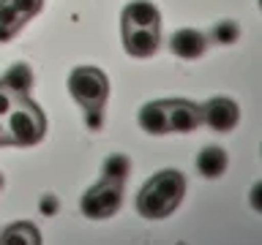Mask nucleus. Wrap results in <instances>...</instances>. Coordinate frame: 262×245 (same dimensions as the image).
Returning a JSON list of instances; mask_svg holds the SVG:
<instances>
[{
    "mask_svg": "<svg viewBox=\"0 0 262 245\" xmlns=\"http://www.w3.org/2000/svg\"><path fill=\"white\" fill-rule=\"evenodd\" d=\"M28 22L8 0H0V41H11L16 33L22 30V24Z\"/></svg>",
    "mask_w": 262,
    "mask_h": 245,
    "instance_id": "2eb2a0df",
    "label": "nucleus"
},
{
    "mask_svg": "<svg viewBox=\"0 0 262 245\" xmlns=\"http://www.w3.org/2000/svg\"><path fill=\"white\" fill-rule=\"evenodd\" d=\"M16 11H19L25 19H30V16H36L41 11V6H44V0H8Z\"/></svg>",
    "mask_w": 262,
    "mask_h": 245,
    "instance_id": "f3484780",
    "label": "nucleus"
},
{
    "mask_svg": "<svg viewBox=\"0 0 262 245\" xmlns=\"http://www.w3.org/2000/svg\"><path fill=\"white\" fill-rule=\"evenodd\" d=\"M186 193V177L178 169H161L153 177H147V183L139 188L137 193V210L142 218L159 220L167 218L178 210V204L183 202Z\"/></svg>",
    "mask_w": 262,
    "mask_h": 245,
    "instance_id": "f257e3e1",
    "label": "nucleus"
},
{
    "mask_svg": "<svg viewBox=\"0 0 262 245\" xmlns=\"http://www.w3.org/2000/svg\"><path fill=\"white\" fill-rule=\"evenodd\" d=\"M202 122L213 131H219V134H227V131H232L237 122H241V109H237V104L232 98H210L208 104L202 106Z\"/></svg>",
    "mask_w": 262,
    "mask_h": 245,
    "instance_id": "39448f33",
    "label": "nucleus"
},
{
    "mask_svg": "<svg viewBox=\"0 0 262 245\" xmlns=\"http://www.w3.org/2000/svg\"><path fill=\"white\" fill-rule=\"evenodd\" d=\"M85 126L90 131H101V126H104V106H88L85 109Z\"/></svg>",
    "mask_w": 262,
    "mask_h": 245,
    "instance_id": "a211bd4d",
    "label": "nucleus"
},
{
    "mask_svg": "<svg viewBox=\"0 0 262 245\" xmlns=\"http://www.w3.org/2000/svg\"><path fill=\"white\" fill-rule=\"evenodd\" d=\"M208 49V36L194 28H180L169 36V52L183 57V60H196Z\"/></svg>",
    "mask_w": 262,
    "mask_h": 245,
    "instance_id": "0eeeda50",
    "label": "nucleus"
},
{
    "mask_svg": "<svg viewBox=\"0 0 262 245\" xmlns=\"http://www.w3.org/2000/svg\"><path fill=\"white\" fill-rule=\"evenodd\" d=\"M257 3H259V11H262V0H257Z\"/></svg>",
    "mask_w": 262,
    "mask_h": 245,
    "instance_id": "b1692460",
    "label": "nucleus"
},
{
    "mask_svg": "<svg viewBox=\"0 0 262 245\" xmlns=\"http://www.w3.org/2000/svg\"><path fill=\"white\" fill-rule=\"evenodd\" d=\"M57 210H60V202H57L55 193H44L38 199V212H41V215L52 218V215H57Z\"/></svg>",
    "mask_w": 262,
    "mask_h": 245,
    "instance_id": "6ab92c4d",
    "label": "nucleus"
},
{
    "mask_svg": "<svg viewBox=\"0 0 262 245\" xmlns=\"http://www.w3.org/2000/svg\"><path fill=\"white\" fill-rule=\"evenodd\" d=\"M14 101H16V95L8 93L6 87H0V117H3V120H6V114L14 109Z\"/></svg>",
    "mask_w": 262,
    "mask_h": 245,
    "instance_id": "aec40b11",
    "label": "nucleus"
},
{
    "mask_svg": "<svg viewBox=\"0 0 262 245\" xmlns=\"http://www.w3.org/2000/svg\"><path fill=\"white\" fill-rule=\"evenodd\" d=\"M6 134L11 144H36L47 134V120L41 109L33 101H28V95L16 98L14 109L6 114Z\"/></svg>",
    "mask_w": 262,
    "mask_h": 245,
    "instance_id": "f03ea898",
    "label": "nucleus"
},
{
    "mask_svg": "<svg viewBox=\"0 0 262 245\" xmlns=\"http://www.w3.org/2000/svg\"><path fill=\"white\" fill-rule=\"evenodd\" d=\"M120 204H123V183L101 180V183H96L93 188L85 191V196L79 202V210L85 218L104 220V218H112L120 210Z\"/></svg>",
    "mask_w": 262,
    "mask_h": 245,
    "instance_id": "20e7f679",
    "label": "nucleus"
},
{
    "mask_svg": "<svg viewBox=\"0 0 262 245\" xmlns=\"http://www.w3.org/2000/svg\"><path fill=\"white\" fill-rule=\"evenodd\" d=\"M169 112V131L175 134H188V131L202 126V109L188 101H167Z\"/></svg>",
    "mask_w": 262,
    "mask_h": 245,
    "instance_id": "6e6552de",
    "label": "nucleus"
},
{
    "mask_svg": "<svg viewBox=\"0 0 262 245\" xmlns=\"http://www.w3.org/2000/svg\"><path fill=\"white\" fill-rule=\"evenodd\" d=\"M237 38H241V24L232 22V19H221V22L213 24V30H210V41H216L221 46L235 44Z\"/></svg>",
    "mask_w": 262,
    "mask_h": 245,
    "instance_id": "dca6fc26",
    "label": "nucleus"
},
{
    "mask_svg": "<svg viewBox=\"0 0 262 245\" xmlns=\"http://www.w3.org/2000/svg\"><path fill=\"white\" fill-rule=\"evenodd\" d=\"M0 242H6V245H36V242H41V234L30 220H25V224L8 226L6 232L0 234Z\"/></svg>",
    "mask_w": 262,
    "mask_h": 245,
    "instance_id": "ddd939ff",
    "label": "nucleus"
},
{
    "mask_svg": "<svg viewBox=\"0 0 262 245\" xmlns=\"http://www.w3.org/2000/svg\"><path fill=\"white\" fill-rule=\"evenodd\" d=\"M8 142V134H6V120L0 117V144H6Z\"/></svg>",
    "mask_w": 262,
    "mask_h": 245,
    "instance_id": "4be33fe9",
    "label": "nucleus"
},
{
    "mask_svg": "<svg viewBox=\"0 0 262 245\" xmlns=\"http://www.w3.org/2000/svg\"><path fill=\"white\" fill-rule=\"evenodd\" d=\"M196 172L205 180H219L227 172V150L219 144H208L196 153Z\"/></svg>",
    "mask_w": 262,
    "mask_h": 245,
    "instance_id": "9b49d317",
    "label": "nucleus"
},
{
    "mask_svg": "<svg viewBox=\"0 0 262 245\" xmlns=\"http://www.w3.org/2000/svg\"><path fill=\"white\" fill-rule=\"evenodd\" d=\"M0 87H6L8 93H14L16 98L28 95L33 87V68L28 63H14L3 77H0Z\"/></svg>",
    "mask_w": 262,
    "mask_h": 245,
    "instance_id": "f8f14e48",
    "label": "nucleus"
},
{
    "mask_svg": "<svg viewBox=\"0 0 262 245\" xmlns=\"http://www.w3.org/2000/svg\"><path fill=\"white\" fill-rule=\"evenodd\" d=\"M3 183H6V180H3V175H0V191H3Z\"/></svg>",
    "mask_w": 262,
    "mask_h": 245,
    "instance_id": "5701e85b",
    "label": "nucleus"
},
{
    "mask_svg": "<svg viewBox=\"0 0 262 245\" xmlns=\"http://www.w3.org/2000/svg\"><path fill=\"white\" fill-rule=\"evenodd\" d=\"M123 46L131 57H150L161 46L159 28H123Z\"/></svg>",
    "mask_w": 262,
    "mask_h": 245,
    "instance_id": "423d86ee",
    "label": "nucleus"
},
{
    "mask_svg": "<svg viewBox=\"0 0 262 245\" xmlns=\"http://www.w3.org/2000/svg\"><path fill=\"white\" fill-rule=\"evenodd\" d=\"M69 93L82 109L104 106L110 98V82H106L104 71L93 68V65H77L69 74Z\"/></svg>",
    "mask_w": 262,
    "mask_h": 245,
    "instance_id": "7ed1b4c3",
    "label": "nucleus"
},
{
    "mask_svg": "<svg viewBox=\"0 0 262 245\" xmlns=\"http://www.w3.org/2000/svg\"><path fill=\"white\" fill-rule=\"evenodd\" d=\"M161 14L159 6L150 0H131L123 8V28H159Z\"/></svg>",
    "mask_w": 262,
    "mask_h": 245,
    "instance_id": "1a4fd4ad",
    "label": "nucleus"
},
{
    "mask_svg": "<svg viewBox=\"0 0 262 245\" xmlns=\"http://www.w3.org/2000/svg\"><path fill=\"white\" fill-rule=\"evenodd\" d=\"M139 128L150 136H161L169 134V112H167V101H150L145 104L137 114Z\"/></svg>",
    "mask_w": 262,
    "mask_h": 245,
    "instance_id": "9d476101",
    "label": "nucleus"
},
{
    "mask_svg": "<svg viewBox=\"0 0 262 245\" xmlns=\"http://www.w3.org/2000/svg\"><path fill=\"white\" fill-rule=\"evenodd\" d=\"M249 204L257 212H262V180H257V183L251 185V191H249Z\"/></svg>",
    "mask_w": 262,
    "mask_h": 245,
    "instance_id": "412c9836",
    "label": "nucleus"
},
{
    "mask_svg": "<svg viewBox=\"0 0 262 245\" xmlns=\"http://www.w3.org/2000/svg\"><path fill=\"white\" fill-rule=\"evenodd\" d=\"M128 175H131L128 155L112 153V155H106V158H104V163H101V180H110V183H126Z\"/></svg>",
    "mask_w": 262,
    "mask_h": 245,
    "instance_id": "4468645a",
    "label": "nucleus"
}]
</instances>
